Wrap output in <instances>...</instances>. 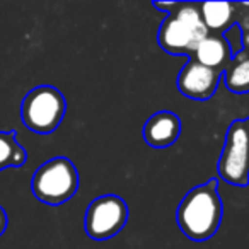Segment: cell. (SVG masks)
I'll return each mask as SVG.
<instances>
[{
  "instance_id": "1",
  "label": "cell",
  "mask_w": 249,
  "mask_h": 249,
  "mask_svg": "<svg viewBox=\"0 0 249 249\" xmlns=\"http://www.w3.org/2000/svg\"><path fill=\"white\" fill-rule=\"evenodd\" d=\"M218 179H210L191 188L176 212L179 231L191 241H207L220 227L224 207L218 195Z\"/></svg>"
},
{
  "instance_id": "2",
  "label": "cell",
  "mask_w": 249,
  "mask_h": 249,
  "mask_svg": "<svg viewBox=\"0 0 249 249\" xmlns=\"http://www.w3.org/2000/svg\"><path fill=\"white\" fill-rule=\"evenodd\" d=\"M79 190V173L75 164L67 157H53L35 171L31 191L41 203L60 207Z\"/></svg>"
},
{
  "instance_id": "3",
  "label": "cell",
  "mask_w": 249,
  "mask_h": 249,
  "mask_svg": "<svg viewBox=\"0 0 249 249\" xmlns=\"http://www.w3.org/2000/svg\"><path fill=\"white\" fill-rule=\"evenodd\" d=\"M67 113L65 96L53 86H38L21 103V120L28 130L39 135L53 133Z\"/></svg>"
},
{
  "instance_id": "4",
  "label": "cell",
  "mask_w": 249,
  "mask_h": 249,
  "mask_svg": "<svg viewBox=\"0 0 249 249\" xmlns=\"http://www.w3.org/2000/svg\"><path fill=\"white\" fill-rule=\"evenodd\" d=\"M217 169L225 183L241 188L249 184V135L244 120L232 121L229 126Z\"/></svg>"
},
{
  "instance_id": "5",
  "label": "cell",
  "mask_w": 249,
  "mask_h": 249,
  "mask_svg": "<svg viewBox=\"0 0 249 249\" xmlns=\"http://www.w3.org/2000/svg\"><path fill=\"white\" fill-rule=\"evenodd\" d=\"M126 201L116 195H103L89 203L84 218L86 234L94 241H106L121 232L128 222Z\"/></svg>"
},
{
  "instance_id": "6",
  "label": "cell",
  "mask_w": 249,
  "mask_h": 249,
  "mask_svg": "<svg viewBox=\"0 0 249 249\" xmlns=\"http://www.w3.org/2000/svg\"><path fill=\"white\" fill-rule=\"evenodd\" d=\"M222 77H224L222 72L207 69L195 58H190L186 65L181 69V72L178 73V90L190 99L207 101L217 92Z\"/></svg>"
},
{
  "instance_id": "7",
  "label": "cell",
  "mask_w": 249,
  "mask_h": 249,
  "mask_svg": "<svg viewBox=\"0 0 249 249\" xmlns=\"http://www.w3.org/2000/svg\"><path fill=\"white\" fill-rule=\"evenodd\" d=\"M181 133V120L173 111H157L143 124V140L154 149L171 147Z\"/></svg>"
},
{
  "instance_id": "8",
  "label": "cell",
  "mask_w": 249,
  "mask_h": 249,
  "mask_svg": "<svg viewBox=\"0 0 249 249\" xmlns=\"http://www.w3.org/2000/svg\"><path fill=\"white\" fill-rule=\"evenodd\" d=\"M157 41L164 52L173 56H190L193 55V52L198 46L193 33L188 28H184L173 14H169L162 21L159 33H157Z\"/></svg>"
},
{
  "instance_id": "9",
  "label": "cell",
  "mask_w": 249,
  "mask_h": 249,
  "mask_svg": "<svg viewBox=\"0 0 249 249\" xmlns=\"http://www.w3.org/2000/svg\"><path fill=\"white\" fill-rule=\"evenodd\" d=\"M190 58H195L207 69L224 73L231 65L234 55H232V50L224 35L208 33V36L196 46V50L193 52V55H190Z\"/></svg>"
},
{
  "instance_id": "10",
  "label": "cell",
  "mask_w": 249,
  "mask_h": 249,
  "mask_svg": "<svg viewBox=\"0 0 249 249\" xmlns=\"http://www.w3.org/2000/svg\"><path fill=\"white\" fill-rule=\"evenodd\" d=\"M198 5L201 21L212 35H225L235 24L237 5L232 2H205Z\"/></svg>"
},
{
  "instance_id": "11",
  "label": "cell",
  "mask_w": 249,
  "mask_h": 249,
  "mask_svg": "<svg viewBox=\"0 0 249 249\" xmlns=\"http://www.w3.org/2000/svg\"><path fill=\"white\" fill-rule=\"evenodd\" d=\"M28 160L24 147L18 142L16 132H0V171L22 167Z\"/></svg>"
},
{
  "instance_id": "12",
  "label": "cell",
  "mask_w": 249,
  "mask_h": 249,
  "mask_svg": "<svg viewBox=\"0 0 249 249\" xmlns=\"http://www.w3.org/2000/svg\"><path fill=\"white\" fill-rule=\"evenodd\" d=\"M171 14L193 33L195 39L200 45L205 38L208 36V29L205 28L203 21H201V14H200V5L198 4H190V2H178L176 9H174Z\"/></svg>"
},
{
  "instance_id": "13",
  "label": "cell",
  "mask_w": 249,
  "mask_h": 249,
  "mask_svg": "<svg viewBox=\"0 0 249 249\" xmlns=\"http://www.w3.org/2000/svg\"><path fill=\"white\" fill-rule=\"evenodd\" d=\"M225 86L232 92H249V53L234 56L224 72Z\"/></svg>"
},
{
  "instance_id": "14",
  "label": "cell",
  "mask_w": 249,
  "mask_h": 249,
  "mask_svg": "<svg viewBox=\"0 0 249 249\" xmlns=\"http://www.w3.org/2000/svg\"><path fill=\"white\" fill-rule=\"evenodd\" d=\"M152 5L159 11H162L164 14H171V12L176 9L178 2H167V4H162V2H152Z\"/></svg>"
},
{
  "instance_id": "15",
  "label": "cell",
  "mask_w": 249,
  "mask_h": 249,
  "mask_svg": "<svg viewBox=\"0 0 249 249\" xmlns=\"http://www.w3.org/2000/svg\"><path fill=\"white\" fill-rule=\"evenodd\" d=\"M7 224H9L7 213H5V210L2 208V205H0V235L5 232V229H7Z\"/></svg>"
},
{
  "instance_id": "16",
  "label": "cell",
  "mask_w": 249,
  "mask_h": 249,
  "mask_svg": "<svg viewBox=\"0 0 249 249\" xmlns=\"http://www.w3.org/2000/svg\"><path fill=\"white\" fill-rule=\"evenodd\" d=\"M244 126H246V132H248V135H249V118L244 120Z\"/></svg>"
}]
</instances>
